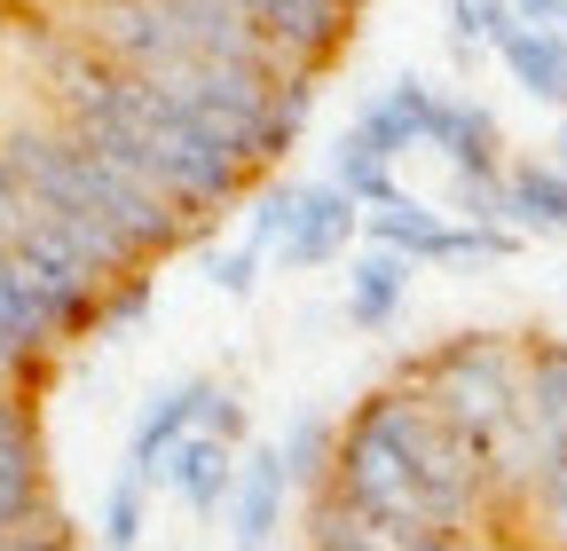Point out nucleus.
I'll return each mask as SVG.
<instances>
[{
	"mask_svg": "<svg viewBox=\"0 0 567 551\" xmlns=\"http://www.w3.org/2000/svg\"><path fill=\"white\" fill-rule=\"evenodd\" d=\"M505 55L520 63V80H536L544 95H567V55L544 32H505Z\"/></svg>",
	"mask_w": 567,
	"mask_h": 551,
	"instance_id": "obj_1",
	"label": "nucleus"
}]
</instances>
